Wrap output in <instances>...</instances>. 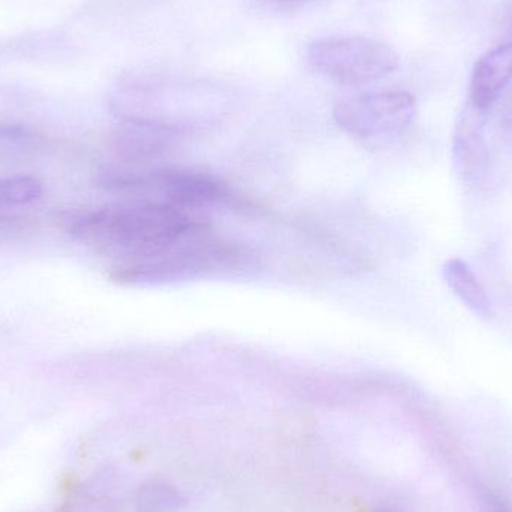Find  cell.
I'll list each match as a JSON object with an SVG mask.
<instances>
[{"label": "cell", "mask_w": 512, "mask_h": 512, "mask_svg": "<svg viewBox=\"0 0 512 512\" xmlns=\"http://www.w3.org/2000/svg\"><path fill=\"white\" fill-rule=\"evenodd\" d=\"M62 222L71 236L113 256L116 264L156 254L203 225L186 210L155 200L69 212Z\"/></svg>", "instance_id": "obj_1"}, {"label": "cell", "mask_w": 512, "mask_h": 512, "mask_svg": "<svg viewBox=\"0 0 512 512\" xmlns=\"http://www.w3.org/2000/svg\"><path fill=\"white\" fill-rule=\"evenodd\" d=\"M96 182L117 194H149L146 200L161 201L177 209L230 207L249 210L251 203L237 194L227 183L212 174L183 167H149L140 164L105 165L98 171Z\"/></svg>", "instance_id": "obj_2"}, {"label": "cell", "mask_w": 512, "mask_h": 512, "mask_svg": "<svg viewBox=\"0 0 512 512\" xmlns=\"http://www.w3.org/2000/svg\"><path fill=\"white\" fill-rule=\"evenodd\" d=\"M248 249L219 239L206 224L168 248L131 262H119L110 277L123 285H155L236 270L251 264Z\"/></svg>", "instance_id": "obj_3"}, {"label": "cell", "mask_w": 512, "mask_h": 512, "mask_svg": "<svg viewBox=\"0 0 512 512\" xmlns=\"http://www.w3.org/2000/svg\"><path fill=\"white\" fill-rule=\"evenodd\" d=\"M307 62L327 80L360 86L393 74L399 57L390 45L366 36H327L307 47Z\"/></svg>", "instance_id": "obj_4"}, {"label": "cell", "mask_w": 512, "mask_h": 512, "mask_svg": "<svg viewBox=\"0 0 512 512\" xmlns=\"http://www.w3.org/2000/svg\"><path fill=\"white\" fill-rule=\"evenodd\" d=\"M415 98L408 92H379L343 99L334 119L348 134L364 141H388L414 122Z\"/></svg>", "instance_id": "obj_5"}, {"label": "cell", "mask_w": 512, "mask_h": 512, "mask_svg": "<svg viewBox=\"0 0 512 512\" xmlns=\"http://www.w3.org/2000/svg\"><path fill=\"white\" fill-rule=\"evenodd\" d=\"M182 132L177 126L158 120H123L111 134V146L123 162L146 165L173 152Z\"/></svg>", "instance_id": "obj_6"}, {"label": "cell", "mask_w": 512, "mask_h": 512, "mask_svg": "<svg viewBox=\"0 0 512 512\" xmlns=\"http://www.w3.org/2000/svg\"><path fill=\"white\" fill-rule=\"evenodd\" d=\"M489 111L466 104L457 119L453 135L454 170L468 183H480L490 164L486 125Z\"/></svg>", "instance_id": "obj_7"}, {"label": "cell", "mask_w": 512, "mask_h": 512, "mask_svg": "<svg viewBox=\"0 0 512 512\" xmlns=\"http://www.w3.org/2000/svg\"><path fill=\"white\" fill-rule=\"evenodd\" d=\"M512 81V41L487 51L472 72L469 104L490 111Z\"/></svg>", "instance_id": "obj_8"}, {"label": "cell", "mask_w": 512, "mask_h": 512, "mask_svg": "<svg viewBox=\"0 0 512 512\" xmlns=\"http://www.w3.org/2000/svg\"><path fill=\"white\" fill-rule=\"evenodd\" d=\"M445 282L451 291L481 318H492L493 309L486 291L475 277L474 271L465 261L459 258H451L442 267Z\"/></svg>", "instance_id": "obj_9"}, {"label": "cell", "mask_w": 512, "mask_h": 512, "mask_svg": "<svg viewBox=\"0 0 512 512\" xmlns=\"http://www.w3.org/2000/svg\"><path fill=\"white\" fill-rule=\"evenodd\" d=\"M44 188L33 176L0 177V215L8 210L30 206L41 198Z\"/></svg>", "instance_id": "obj_10"}, {"label": "cell", "mask_w": 512, "mask_h": 512, "mask_svg": "<svg viewBox=\"0 0 512 512\" xmlns=\"http://www.w3.org/2000/svg\"><path fill=\"white\" fill-rule=\"evenodd\" d=\"M180 498L171 487L161 483H150L141 490L138 512H168L176 510Z\"/></svg>", "instance_id": "obj_11"}, {"label": "cell", "mask_w": 512, "mask_h": 512, "mask_svg": "<svg viewBox=\"0 0 512 512\" xmlns=\"http://www.w3.org/2000/svg\"><path fill=\"white\" fill-rule=\"evenodd\" d=\"M496 104L498 107V131L501 140L504 141L507 149L512 153V81L507 89L499 96ZM495 104V105H496Z\"/></svg>", "instance_id": "obj_12"}, {"label": "cell", "mask_w": 512, "mask_h": 512, "mask_svg": "<svg viewBox=\"0 0 512 512\" xmlns=\"http://www.w3.org/2000/svg\"><path fill=\"white\" fill-rule=\"evenodd\" d=\"M483 505L486 512H512L511 505L504 498L492 492L484 493Z\"/></svg>", "instance_id": "obj_13"}, {"label": "cell", "mask_w": 512, "mask_h": 512, "mask_svg": "<svg viewBox=\"0 0 512 512\" xmlns=\"http://www.w3.org/2000/svg\"><path fill=\"white\" fill-rule=\"evenodd\" d=\"M259 2L270 6V8L289 9L295 8V6L303 5L306 0H259Z\"/></svg>", "instance_id": "obj_14"}, {"label": "cell", "mask_w": 512, "mask_h": 512, "mask_svg": "<svg viewBox=\"0 0 512 512\" xmlns=\"http://www.w3.org/2000/svg\"><path fill=\"white\" fill-rule=\"evenodd\" d=\"M504 41H512V8L505 18Z\"/></svg>", "instance_id": "obj_15"}]
</instances>
